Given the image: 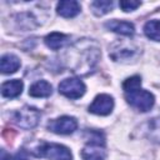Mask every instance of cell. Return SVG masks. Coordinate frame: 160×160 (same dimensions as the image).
<instances>
[{"label":"cell","instance_id":"17","mask_svg":"<svg viewBox=\"0 0 160 160\" xmlns=\"http://www.w3.org/2000/svg\"><path fill=\"white\" fill-rule=\"evenodd\" d=\"M112 5H114L112 1H109V0H98V1H92L90 6H91L92 12L95 15L101 16V15H105L109 11H111Z\"/></svg>","mask_w":160,"mask_h":160},{"label":"cell","instance_id":"6","mask_svg":"<svg viewBox=\"0 0 160 160\" xmlns=\"http://www.w3.org/2000/svg\"><path fill=\"white\" fill-rule=\"evenodd\" d=\"M78 128V121L72 116H60L58 119L51 120L48 124V129L55 134H61V135H69L72 134Z\"/></svg>","mask_w":160,"mask_h":160},{"label":"cell","instance_id":"18","mask_svg":"<svg viewBox=\"0 0 160 160\" xmlns=\"http://www.w3.org/2000/svg\"><path fill=\"white\" fill-rule=\"evenodd\" d=\"M85 140L88 144H98V145H105V138L104 134L98 130H88L85 132Z\"/></svg>","mask_w":160,"mask_h":160},{"label":"cell","instance_id":"3","mask_svg":"<svg viewBox=\"0 0 160 160\" xmlns=\"http://www.w3.org/2000/svg\"><path fill=\"white\" fill-rule=\"evenodd\" d=\"M40 120V111L32 106H24L14 114V121L21 129H32Z\"/></svg>","mask_w":160,"mask_h":160},{"label":"cell","instance_id":"7","mask_svg":"<svg viewBox=\"0 0 160 160\" xmlns=\"http://www.w3.org/2000/svg\"><path fill=\"white\" fill-rule=\"evenodd\" d=\"M114 109V99L108 94L98 95L89 106V111L95 115H109Z\"/></svg>","mask_w":160,"mask_h":160},{"label":"cell","instance_id":"15","mask_svg":"<svg viewBox=\"0 0 160 160\" xmlns=\"http://www.w3.org/2000/svg\"><path fill=\"white\" fill-rule=\"evenodd\" d=\"M68 41V36L61 32H50L45 36V44L51 50H59Z\"/></svg>","mask_w":160,"mask_h":160},{"label":"cell","instance_id":"16","mask_svg":"<svg viewBox=\"0 0 160 160\" xmlns=\"http://www.w3.org/2000/svg\"><path fill=\"white\" fill-rule=\"evenodd\" d=\"M144 32L149 39L154 41H160V20L148 21L144 26Z\"/></svg>","mask_w":160,"mask_h":160},{"label":"cell","instance_id":"1","mask_svg":"<svg viewBox=\"0 0 160 160\" xmlns=\"http://www.w3.org/2000/svg\"><path fill=\"white\" fill-rule=\"evenodd\" d=\"M125 99L126 101L136 110L146 112L149 111L155 102V98L150 91H146L141 88L130 90L125 92Z\"/></svg>","mask_w":160,"mask_h":160},{"label":"cell","instance_id":"2","mask_svg":"<svg viewBox=\"0 0 160 160\" xmlns=\"http://www.w3.org/2000/svg\"><path fill=\"white\" fill-rule=\"evenodd\" d=\"M36 156L46 158L49 160H72L71 151L60 144L42 142L36 150Z\"/></svg>","mask_w":160,"mask_h":160},{"label":"cell","instance_id":"5","mask_svg":"<svg viewBox=\"0 0 160 160\" xmlns=\"http://www.w3.org/2000/svg\"><path fill=\"white\" fill-rule=\"evenodd\" d=\"M138 50L139 49L131 42L116 41L110 46L109 55L114 61H124V60L132 59L136 55Z\"/></svg>","mask_w":160,"mask_h":160},{"label":"cell","instance_id":"10","mask_svg":"<svg viewBox=\"0 0 160 160\" xmlns=\"http://www.w3.org/2000/svg\"><path fill=\"white\" fill-rule=\"evenodd\" d=\"M22 88H24V84L19 79H14V80H10V81H6V82H4L1 85V95L4 98H9V99L16 98V96H19L21 94Z\"/></svg>","mask_w":160,"mask_h":160},{"label":"cell","instance_id":"19","mask_svg":"<svg viewBox=\"0 0 160 160\" xmlns=\"http://www.w3.org/2000/svg\"><path fill=\"white\" fill-rule=\"evenodd\" d=\"M138 88H141V78L138 76V75L126 79L122 84V89H124L125 92L130 91V90H134V89H138Z\"/></svg>","mask_w":160,"mask_h":160},{"label":"cell","instance_id":"14","mask_svg":"<svg viewBox=\"0 0 160 160\" xmlns=\"http://www.w3.org/2000/svg\"><path fill=\"white\" fill-rule=\"evenodd\" d=\"M145 134L149 140L160 144V116L152 118L145 124Z\"/></svg>","mask_w":160,"mask_h":160},{"label":"cell","instance_id":"11","mask_svg":"<svg viewBox=\"0 0 160 160\" xmlns=\"http://www.w3.org/2000/svg\"><path fill=\"white\" fill-rule=\"evenodd\" d=\"M105 155L106 152L104 150V146L98 144H88L81 151V156L84 160H104Z\"/></svg>","mask_w":160,"mask_h":160},{"label":"cell","instance_id":"20","mask_svg":"<svg viewBox=\"0 0 160 160\" xmlns=\"http://www.w3.org/2000/svg\"><path fill=\"white\" fill-rule=\"evenodd\" d=\"M119 5H120V8L125 11V12H128V11H132V10H135L136 8H139L140 6V1H134V0H122V1H120L119 2Z\"/></svg>","mask_w":160,"mask_h":160},{"label":"cell","instance_id":"13","mask_svg":"<svg viewBox=\"0 0 160 160\" xmlns=\"http://www.w3.org/2000/svg\"><path fill=\"white\" fill-rule=\"evenodd\" d=\"M52 92L51 85L45 80H39L34 82L29 89V95L32 98H48Z\"/></svg>","mask_w":160,"mask_h":160},{"label":"cell","instance_id":"9","mask_svg":"<svg viewBox=\"0 0 160 160\" xmlns=\"http://www.w3.org/2000/svg\"><path fill=\"white\" fill-rule=\"evenodd\" d=\"M105 28L114 32L125 35V36H132L135 32L134 25L131 22L124 21V20H110L105 24Z\"/></svg>","mask_w":160,"mask_h":160},{"label":"cell","instance_id":"8","mask_svg":"<svg viewBox=\"0 0 160 160\" xmlns=\"http://www.w3.org/2000/svg\"><path fill=\"white\" fill-rule=\"evenodd\" d=\"M81 10V6L75 0H64L58 2L56 12L62 18H74Z\"/></svg>","mask_w":160,"mask_h":160},{"label":"cell","instance_id":"12","mask_svg":"<svg viewBox=\"0 0 160 160\" xmlns=\"http://www.w3.org/2000/svg\"><path fill=\"white\" fill-rule=\"evenodd\" d=\"M20 68V59L14 54H5L0 60V70L2 74H12Z\"/></svg>","mask_w":160,"mask_h":160},{"label":"cell","instance_id":"4","mask_svg":"<svg viewBox=\"0 0 160 160\" xmlns=\"http://www.w3.org/2000/svg\"><path fill=\"white\" fill-rule=\"evenodd\" d=\"M85 84L78 78L64 79L59 84V92L69 99H79L85 94Z\"/></svg>","mask_w":160,"mask_h":160}]
</instances>
